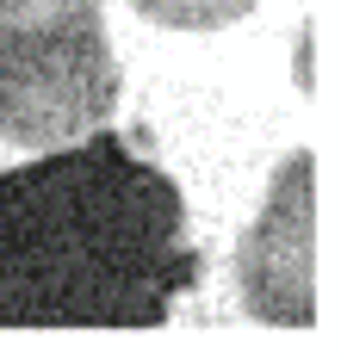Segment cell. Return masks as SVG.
<instances>
[{
    "instance_id": "cell-1",
    "label": "cell",
    "mask_w": 341,
    "mask_h": 359,
    "mask_svg": "<svg viewBox=\"0 0 341 359\" xmlns=\"http://www.w3.org/2000/svg\"><path fill=\"white\" fill-rule=\"evenodd\" d=\"M199 279L187 198L137 130L0 174V328H161Z\"/></svg>"
},
{
    "instance_id": "cell-2",
    "label": "cell",
    "mask_w": 341,
    "mask_h": 359,
    "mask_svg": "<svg viewBox=\"0 0 341 359\" xmlns=\"http://www.w3.org/2000/svg\"><path fill=\"white\" fill-rule=\"evenodd\" d=\"M118 93L100 0H0V143H75L112 124Z\"/></svg>"
},
{
    "instance_id": "cell-3",
    "label": "cell",
    "mask_w": 341,
    "mask_h": 359,
    "mask_svg": "<svg viewBox=\"0 0 341 359\" xmlns=\"http://www.w3.org/2000/svg\"><path fill=\"white\" fill-rule=\"evenodd\" d=\"M242 310L273 328L316 323V155L298 149L279 161L261 217L236 248Z\"/></svg>"
},
{
    "instance_id": "cell-4",
    "label": "cell",
    "mask_w": 341,
    "mask_h": 359,
    "mask_svg": "<svg viewBox=\"0 0 341 359\" xmlns=\"http://www.w3.org/2000/svg\"><path fill=\"white\" fill-rule=\"evenodd\" d=\"M131 6L168 32H224L236 19H248L261 0H131Z\"/></svg>"
}]
</instances>
